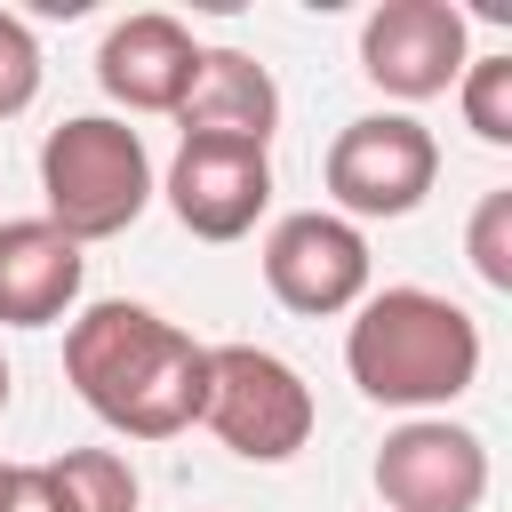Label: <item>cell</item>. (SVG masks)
Wrapping results in <instances>:
<instances>
[{
    "mask_svg": "<svg viewBox=\"0 0 512 512\" xmlns=\"http://www.w3.org/2000/svg\"><path fill=\"white\" fill-rule=\"evenodd\" d=\"M200 424L240 456V464H288L320 408H312V384L264 352V344H208V400H200Z\"/></svg>",
    "mask_w": 512,
    "mask_h": 512,
    "instance_id": "277c9868",
    "label": "cell"
},
{
    "mask_svg": "<svg viewBox=\"0 0 512 512\" xmlns=\"http://www.w3.org/2000/svg\"><path fill=\"white\" fill-rule=\"evenodd\" d=\"M192 72H200V40L176 16H160V8L120 16L104 32V48H96V88L112 104H128V112H176Z\"/></svg>",
    "mask_w": 512,
    "mask_h": 512,
    "instance_id": "30bf717a",
    "label": "cell"
},
{
    "mask_svg": "<svg viewBox=\"0 0 512 512\" xmlns=\"http://www.w3.org/2000/svg\"><path fill=\"white\" fill-rule=\"evenodd\" d=\"M464 64H472V40H464V16L448 0H384L360 24V72L400 104L448 96Z\"/></svg>",
    "mask_w": 512,
    "mask_h": 512,
    "instance_id": "9c48e42d",
    "label": "cell"
},
{
    "mask_svg": "<svg viewBox=\"0 0 512 512\" xmlns=\"http://www.w3.org/2000/svg\"><path fill=\"white\" fill-rule=\"evenodd\" d=\"M184 136H224V144H272L280 128V88L248 48H200V72L176 104Z\"/></svg>",
    "mask_w": 512,
    "mask_h": 512,
    "instance_id": "7c38bea8",
    "label": "cell"
},
{
    "mask_svg": "<svg viewBox=\"0 0 512 512\" xmlns=\"http://www.w3.org/2000/svg\"><path fill=\"white\" fill-rule=\"evenodd\" d=\"M40 200L64 240H112L152 208V152L112 112H72L40 144Z\"/></svg>",
    "mask_w": 512,
    "mask_h": 512,
    "instance_id": "3957f363",
    "label": "cell"
},
{
    "mask_svg": "<svg viewBox=\"0 0 512 512\" xmlns=\"http://www.w3.org/2000/svg\"><path fill=\"white\" fill-rule=\"evenodd\" d=\"M384 512H480L488 496V440L448 416H408L376 448Z\"/></svg>",
    "mask_w": 512,
    "mask_h": 512,
    "instance_id": "52a82bcc",
    "label": "cell"
},
{
    "mask_svg": "<svg viewBox=\"0 0 512 512\" xmlns=\"http://www.w3.org/2000/svg\"><path fill=\"white\" fill-rule=\"evenodd\" d=\"M0 472H8V464H0Z\"/></svg>",
    "mask_w": 512,
    "mask_h": 512,
    "instance_id": "d6986e66",
    "label": "cell"
},
{
    "mask_svg": "<svg viewBox=\"0 0 512 512\" xmlns=\"http://www.w3.org/2000/svg\"><path fill=\"white\" fill-rule=\"evenodd\" d=\"M64 376L80 392V408L120 432V440H176L200 424L208 400V344L176 320H160L152 304L104 296L88 312H72L64 328Z\"/></svg>",
    "mask_w": 512,
    "mask_h": 512,
    "instance_id": "6da1fadb",
    "label": "cell"
},
{
    "mask_svg": "<svg viewBox=\"0 0 512 512\" xmlns=\"http://www.w3.org/2000/svg\"><path fill=\"white\" fill-rule=\"evenodd\" d=\"M320 184L336 200L344 224L360 216H416L424 192L440 184V144L416 112H360L336 128L328 160H320Z\"/></svg>",
    "mask_w": 512,
    "mask_h": 512,
    "instance_id": "5b68a950",
    "label": "cell"
},
{
    "mask_svg": "<svg viewBox=\"0 0 512 512\" xmlns=\"http://www.w3.org/2000/svg\"><path fill=\"white\" fill-rule=\"evenodd\" d=\"M0 512H56L40 464H8V472H0Z\"/></svg>",
    "mask_w": 512,
    "mask_h": 512,
    "instance_id": "e0dca14e",
    "label": "cell"
},
{
    "mask_svg": "<svg viewBox=\"0 0 512 512\" xmlns=\"http://www.w3.org/2000/svg\"><path fill=\"white\" fill-rule=\"evenodd\" d=\"M456 104H464V128L480 144H512V56H472L456 72Z\"/></svg>",
    "mask_w": 512,
    "mask_h": 512,
    "instance_id": "5bb4252c",
    "label": "cell"
},
{
    "mask_svg": "<svg viewBox=\"0 0 512 512\" xmlns=\"http://www.w3.org/2000/svg\"><path fill=\"white\" fill-rule=\"evenodd\" d=\"M56 512H136V464L120 448H64L40 464Z\"/></svg>",
    "mask_w": 512,
    "mask_h": 512,
    "instance_id": "4fadbf2b",
    "label": "cell"
},
{
    "mask_svg": "<svg viewBox=\"0 0 512 512\" xmlns=\"http://www.w3.org/2000/svg\"><path fill=\"white\" fill-rule=\"evenodd\" d=\"M160 192H168V208L192 240H248L256 216L272 208V152L224 144V136H184Z\"/></svg>",
    "mask_w": 512,
    "mask_h": 512,
    "instance_id": "ba28073f",
    "label": "cell"
},
{
    "mask_svg": "<svg viewBox=\"0 0 512 512\" xmlns=\"http://www.w3.org/2000/svg\"><path fill=\"white\" fill-rule=\"evenodd\" d=\"M464 256H472V272H480L496 296H512V184L480 192V208H472V224H464Z\"/></svg>",
    "mask_w": 512,
    "mask_h": 512,
    "instance_id": "9a60e30c",
    "label": "cell"
},
{
    "mask_svg": "<svg viewBox=\"0 0 512 512\" xmlns=\"http://www.w3.org/2000/svg\"><path fill=\"white\" fill-rule=\"evenodd\" d=\"M344 368L376 408H448L480 384V320L432 288H376L352 304Z\"/></svg>",
    "mask_w": 512,
    "mask_h": 512,
    "instance_id": "7a4b0ae2",
    "label": "cell"
},
{
    "mask_svg": "<svg viewBox=\"0 0 512 512\" xmlns=\"http://www.w3.org/2000/svg\"><path fill=\"white\" fill-rule=\"evenodd\" d=\"M264 288L272 304H288L296 320H336L368 296V240L360 224H344L336 208H296L264 232Z\"/></svg>",
    "mask_w": 512,
    "mask_h": 512,
    "instance_id": "8992f818",
    "label": "cell"
},
{
    "mask_svg": "<svg viewBox=\"0 0 512 512\" xmlns=\"http://www.w3.org/2000/svg\"><path fill=\"white\" fill-rule=\"evenodd\" d=\"M80 280H88V256L48 216L0 224V328H56L80 304Z\"/></svg>",
    "mask_w": 512,
    "mask_h": 512,
    "instance_id": "8fae6325",
    "label": "cell"
},
{
    "mask_svg": "<svg viewBox=\"0 0 512 512\" xmlns=\"http://www.w3.org/2000/svg\"><path fill=\"white\" fill-rule=\"evenodd\" d=\"M40 72H48V64H40V40H32V24L0 8V120L32 112V96H40Z\"/></svg>",
    "mask_w": 512,
    "mask_h": 512,
    "instance_id": "2e32d148",
    "label": "cell"
},
{
    "mask_svg": "<svg viewBox=\"0 0 512 512\" xmlns=\"http://www.w3.org/2000/svg\"><path fill=\"white\" fill-rule=\"evenodd\" d=\"M8 392H16V376H8V352H0V408H8Z\"/></svg>",
    "mask_w": 512,
    "mask_h": 512,
    "instance_id": "ac0fdd59",
    "label": "cell"
}]
</instances>
